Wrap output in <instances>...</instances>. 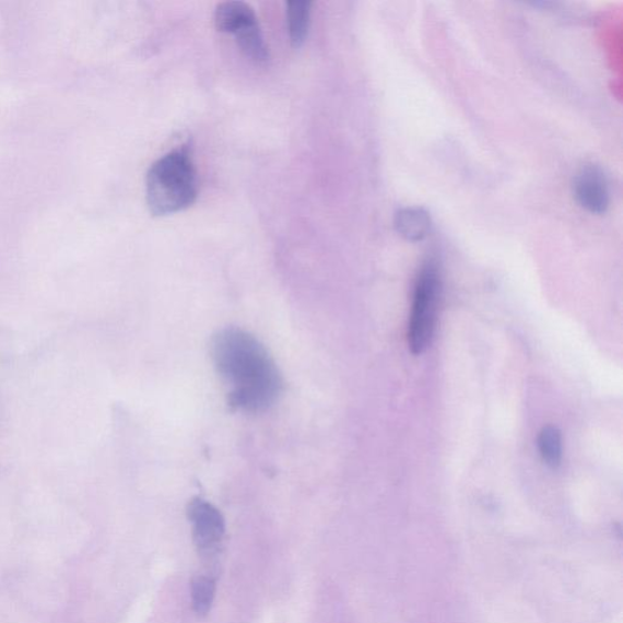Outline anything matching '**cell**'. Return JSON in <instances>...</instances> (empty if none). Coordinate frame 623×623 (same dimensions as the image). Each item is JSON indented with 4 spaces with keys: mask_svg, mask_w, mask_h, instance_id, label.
Returning <instances> with one entry per match:
<instances>
[{
    "mask_svg": "<svg viewBox=\"0 0 623 623\" xmlns=\"http://www.w3.org/2000/svg\"><path fill=\"white\" fill-rule=\"evenodd\" d=\"M211 357L227 384L234 410L259 413L268 410L283 391V379L270 352L250 332L225 328L211 341Z\"/></svg>",
    "mask_w": 623,
    "mask_h": 623,
    "instance_id": "obj_1",
    "label": "cell"
},
{
    "mask_svg": "<svg viewBox=\"0 0 623 623\" xmlns=\"http://www.w3.org/2000/svg\"><path fill=\"white\" fill-rule=\"evenodd\" d=\"M198 177L187 145L160 157L146 175L148 208L156 218L168 216L195 205Z\"/></svg>",
    "mask_w": 623,
    "mask_h": 623,
    "instance_id": "obj_2",
    "label": "cell"
},
{
    "mask_svg": "<svg viewBox=\"0 0 623 623\" xmlns=\"http://www.w3.org/2000/svg\"><path fill=\"white\" fill-rule=\"evenodd\" d=\"M439 290H442V279H439L437 265L434 261H427L416 277L411 324L408 330V343L415 356L425 352L432 343Z\"/></svg>",
    "mask_w": 623,
    "mask_h": 623,
    "instance_id": "obj_3",
    "label": "cell"
},
{
    "mask_svg": "<svg viewBox=\"0 0 623 623\" xmlns=\"http://www.w3.org/2000/svg\"><path fill=\"white\" fill-rule=\"evenodd\" d=\"M214 25L223 34L234 36L247 58L257 63H265L270 58L259 20L249 4L221 3L214 12Z\"/></svg>",
    "mask_w": 623,
    "mask_h": 623,
    "instance_id": "obj_4",
    "label": "cell"
},
{
    "mask_svg": "<svg viewBox=\"0 0 623 623\" xmlns=\"http://www.w3.org/2000/svg\"><path fill=\"white\" fill-rule=\"evenodd\" d=\"M188 518L195 525V542L199 552L203 555L216 552L225 530L221 512L211 503L196 498L189 503Z\"/></svg>",
    "mask_w": 623,
    "mask_h": 623,
    "instance_id": "obj_5",
    "label": "cell"
},
{
    "mask_svg": "<svg viewBox=\"0 0 623 623\" xmlns=\"http://www.w3.org/2000/svg\"><path fill=\"white\" fill-rule=\"evenodd\" d=\"M573 190L578 205L593 214L607 212L610 203L608 180L598 166H584L574 178Z\"/></svg>",
    "mask_w": 623,
    "mask_h": 623,
    "instance_id": "obj_6",
    "label": "cell"
},
{
    "mask_svg": "<svg viewBox=\"0 0 623 623\" xmlns=\"http://www.w3.org/2000/svg\"><path fill=\"white\" fill-rule=\"evenodd\" d=\"M395 230L408 242H422L432 231V219L422 208H403L395 214Z\"/></svg>",
    "mask_w": 623,
    "mask_h": 623,
    "instance_id": "obj_7",
    "label": "cell"
},
{
    "mask_svg": "<svg viewBox=\"0 0 623 623\" xmlns=\"http://www.w3.org/2000/svg\"><path fill=\"white\" fill-rule=\"evenodd\" d=\"M310 2L286 3L289 34L295 47L303 46L306 40L310 21Z\"/></svg>",
    "mask_w": 623,
    "mask_h": 623,
    "instance_id": "obj_8",
    "label": "cell"
},
{
    "mask_svg": "<svg viewBox=\"0 0 623 623\" xmlns=\"http://www.w3.org/2000/svg\"><path fill=\"white\" fill-rule=\"evenodd\" d=\"M539 448L544 463L552 469H557L563 458L561 430L553 425L544 426L539 436Z\"/></svg>",
    "mask_w": 623,
    "mask_h": 623,
    "instance_id": "obj_9",
    "label": "cell"
},
{
    "mask_svg": "<svg viewBox=\"0 0 623 623\" xmlns=\"http://www.w3.org/2000/svg\"><path fill=\"white\" fill-rule=\"evenodd\" d=\"M216 581L210 576H198L191 583L192 609L199 616H207L211 610Z\"/></svg>",
    "mask_w": 623,
    "mask_h": 623,
    "instance_id": "obj_10",
    "label": "cell"
}]
</instances>
